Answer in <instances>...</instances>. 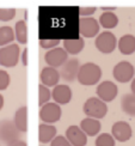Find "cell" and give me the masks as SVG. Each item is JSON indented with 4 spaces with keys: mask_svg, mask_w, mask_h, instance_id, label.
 Returning <instances> with one entry per match:
<instances>
[{
    "mask_svg": "<svg viewBox=\"0 0 135 146\" xmlns=\"http://www.w3.org/2000/svg\"><path fill=\"white\" fill-rule=\"evenodd\" d=\"M11 84V78L7 71L0 70V91L6 90Z\"/></svg>",
    "mask_w": 135,
    "mask_h": 146,
    "instance_id": "f1b7e54d",
    "label": "cell"
},
{
    "mask_svg": "<svg viewBox=\"0 0 135 146\" xmlns=\"http://www.w3.org/2000/svg\"><path fill=\"white\" fill-rule=\"evenodd\" d=\"M58 135L56 127L53 126L52 123H41L38 126V140L42 144L50 143L53 139Z\"/></svg>",
    "mask_w": 135,
    "mask_h": 146,
    "instance_id": "ac0fdd59",
    "label": "cell"
},
{
    "mask_svg": "<svg viewBox=\"0 0 135 146\" xmlns=\"http://www.w3.org/2000/svg\"><path fill=\"white\" fill-rule=\"evenodd\" d=\"M15 37L18 44H26L28 42V24L25 21H18L15 25Z\"/></svg>",
    "mask_w": 135,
    "mask_h": 146,
    "instance_id": "603a6c76",
    "label": "cell"
},
{
    "mask_svg": "<svg viewBox=\"0 0 135 146\" xmlns=\"http://www.w3.org/2000/svg\"><path fill=\"white\" fill-rule=\"evenodd\" d=\"M40 79L41 83L47 88H54L55 85H58L60 82V73L58 68L50 67V66H47V67H43L41 71L40 74Z\"/></svg>",
    "mask_w": 135,
    "mask_h": 146,
    "instance_id": "9a60e30c",
    "label": "cell"
},
{
    "mask_svg": "<svg viewBox=\"0 0 135 146\" xmlns=\"http://www.w3.org/2000/svg\"><path fill=\"white\" fill-rule=\"evenodd\" d=\"M97 11L96 6H80L79 7V16L80 17H92Z\"/></svg>",
    "mask_w": 135,
    "mask_h": 146,
    "instance_id": "f546056e",
    "label": "cell"
},
{
    "mask_svg": "<svg viewBox=\"0 0 135 146\" xmlns=\"http://www.w3.org/2000/svg\"><path fill=\"white\" fill-rule=\"evenodd\" d=\"M118 17L113 11H104L98 18L101 28H104L105 30H113L118 25Z\"/></svg>",
    "mask_w": 135,
    "mask_h": 146,
    "instance_id": "ffe728a7",
    "label": "cell"
},
{
    "mask_svg": "<svg viewBox=\"0 0 135 146\" xmlns=\"http://www.w3.org/2000/svg\"><path fill=\"white\" fill-rule=\"evenodd\" d=\"M7 146H28L25 141H23V140H19V139H17V140L15 141H12L10 144H7Z\"/></svg>",
    "mask_w": 135,
    "mask_h": 146,
    "instance_id": "d6a6232c",
    "label": "cell"
},
{
    "mask_svg": "<svg viewBox=\"0 0 135 146\" xmlns=\"http://www.w3.org/2000/svg\"><path fill=\"white\" fill-rule=\"evenodd\" d=\"M130 90H132V94L135 95V78L132 79V84H130Z\"/></svg>",
    "mask_w": 135,
    "mask_h": 146,
    "instance_id": "d590c367",
    "label": "cell"
},
{
    "mask_svg": "<svg viewBox=\"0 0 135 146\" xmlns=\"http://www.w3.org/2000/svg\"><path fill=\"white\" fill-rule=\"evenodd\" d=\"M117 49L123 55H132L135 53V36L126 34L117 40Z\"/></svg>",
    "mask_w": 135,
    "mask_h": 146,
    "instance_id": "e0dca14e",
    "label": "cell"
},
{
    "mask_svg": "<svg viewBox=\"0 0 135 146\" xmlns=\"http://www.w3.org/2000/svg\"><path fill=\"white\" fill-rule=\"evenodd\" d=\"M16 40L15 37V30L9 25L0 27V47L7 46L12 43Z\"/></svg>",
    "mask_w": 135,
    "mask_h": 146,
    "instance_id": "cb8c5ba5",
    "label": "cell"
},
{
    "mask_svg": "<svg viewBox=\"0 0 135 146\" xmlns=\"http://www.w3.org/2000/svg\"><path fill=\"white\" fill-rule=\"evenodd\" d=\"M21 49L19 44L10 43L7 46L0 47V66L5 68L16 67L19 62Z\"/></svg>",
    "mask_w": 135,
    "mask_h": 146,
    "instance_id": "3957f363",
    "label": "cell"
},
{
    "mask_svg": "<svg viewBox=\"0 0 135 146\" xmlns=\"http://www.w3.org/2000/svg\"><path fill=\"white\" fill-rule=\"evenodd\" d=\"M68 59V54L64 49V48L60 47H55L52 49H48L44 54V61L48 66L54 68H60L62 66L66 60Z\"/></svg>",
    "mask_w": 135,
    "mask_h": 146,
    "instance_id": "9c48e42d",
    "label": "cell"
},
{
    "mask_svg": "<svg viewBox=\"0 0 135 146\" xmlns=\"http://www.w3.org/2000/svg\"><path fill=\"white\" fill-rule=\"evenodd\" d=\"M73 92L71 88L66 84H58L55 85L53 91H52V98L54 100L55 103H58L60 106L68 104L72 101Z\"/></svg>",
    "mask_w": 135,
    "mask_h": 146,
    "instance_id": "4fadbf2b",
    "label": "cell"
},
{
    "mask_svg": "<svg viewBox=\"0 0 135 146\" xmlns=\"http://www.w3.org/2000/svg\"><path fill=\"white\" fill-rule=\"evenodd\" d=\"M13 122L21 133L28 132V108L26 106H23L16 110Z\"/></svg>",
    "mask_w": 135,
    "mask_h": 146,
    "instance_id": "44dd1931",
    "label": "cell"
},
{
    "mask_svg": "<svg viewBox=\"0 0 135 146\" xmlns=\"http://www.w3.org/2000/svg\"><path fill=\"white\" fill-rule=\"evenodd\" d=\"M84 47H85V41L83 37L64 40V49L67 52L68 55H78L79 53L83 52Z\"/></svg>",
    "mask_w": 135,
    "mask_h": 146,
    "instance_id": "d6986e66",
    "label": "cell"
},
{
    "mask_svg": "<svg viewBox=\"0 0 135 146\" xmlns=\"http://www.w3.org/2000/svg\"><path fill=\"white\" fill-rule=\"evenodd\" d=\"M79 127L87 137H96L99 134V132L102 129V125L99 120L93 117H87V116L81 120Z\"/></svg>",
    "mask_w": 135,
    "mask_h": 146,
    "instance_id": "2e32d148",
    "label": "cell"
},
{
    "mask_svg": "<svg viewBox=\"0 0 135 146\" xmlns=\"http://www.w3.org/2000/svg\"><path fill=\"white\" fill-rule=\"evenodd\" d=\"M111 135L118 143L128 141L133 135V129L130 125L126 121H116L111 127Z\"/></svg>",
    "mask_w": 135,
    "mask_h": 146,
    "instance_id": "7c38bea8",
    "label": "cell"
},
{
    "mask_svg": "<svg viewBox=\"0 0 135 146\" xmlns=\"http://www.w3.org/2000/svg\"><path fill=\"white\" fill-rule=\"evenodd\" d=\"M52 98V91L49 90V88L44 86L43 84L38 85V106H43L44 103L49 102Z\"/></svg>",
    "mask_w": 135,
    "mask_h": 146,
    "instance_id": "484cf974",
    "label": "cell"
},
{
    "mask_svg": "<svg viewBox=\"0 0 135 146\" xmlns=\"http://www.w3.org/2000/svg\"><path fill=\"white\" fill-rule=\"evenodd\" d=\"M80 62L78 59H67L66 62L60 67V78L67 83H72L77 79Z\"/></svg>",
    "mask_w": 135,
    "mask_h": 146,
    "instance_id": "8fae6325",
    "label": "cell"
},
{
    "mask_svg": "<svg viewBox=\"0 0 135 146\" xmlns=\"http://www.w3.org/2000/svg\"><path fill=\"white\" fill-rule=\"evenodd\" d=\"M95 38V47L98 52L103 54H111L117 47V38H116L115 34L109 30L99 33Z\"/></svg>",
    "mask_w": 135,
    "mask_h": 146,
    "instance_id": "277c9868",
    "label": "cell"
},
{
    "mask_svg": "<svg viewBox=\"0 0 135 146\" xmlns=\"http://www.w3.org/2000/svg\"><path fill=\"white\" fill-rule=\"evenodd\" d=\"M66 139L69 141L72 146H86L87 135L81 131V128L77 125H72L66 129Z\"/></svg>",
    "mask_w": 135,
    "mask_h": 146,
    "instance_id": "5bb4252c",
    "label": "cell"
},
{
    "mask_svg": "<svg viewBox=\"0 0 135 146\" xmlns=\"http://www.w3.org/2000/svg\"><path fill=\"white\" fill-rule=\"evenodd\" d=\"M19 131L16 127L15 122L11 120H1L0 121V141L6 145L15 141L19 137Z\"/></svg>",
    "mask_w": 135,
    "mask_h": 146,
    "instance_id": "30bf717a",
    "label": "cell"
},
{
    "mask_svg": "<svg viewBox=\"0 0 135 146\" xmlns=\"http://www.w3.org/2000/svg\"><path fill=\"white\" fill-rule=\"evenodd\" d=\"M115 144H116V140L109 133L98 134L96 141H95V146H115Z\"/></svg>",
    "mask_w": 135,
    "mask_h": 146,
    "instance_id": "d4e9b609",
    "label": "cell"
},
{
    "mask_svg": "<svg viewBox=\"0 0 135 146\" xmlns=\"http://www.w3.org/2000/svg\"><path fill=\"white\" fill-rule=\"evenodd\" d=\"M121 109L128 116L135 117V95L126 94L121 98Z\"/></svg>",
    "mask_w": 135,
    "mask_h": 146,
    "instance_id": "7402d4cb",
    "label": "cell"
},
{
    "mask_svg": "<svg viewBox=\"0 0 135 146\" xmlns=\"http://www.w3.org/2000/svg\"><path fill=\"white\" fill-rule=\"evenodd\" d=\"M50 146H72L65 135H56L50 141Z\"/></svg>",
    "mask_w": 135,
    "mask_h": 146,
    "instance_id": "4dcf8cb0",
    "label": "cell"
},
{
    "mask_svg": "<svg viewBox=\"0 0 135 146\" xmlns=\"http://www.w3.org/2000/svg\"><path fill=\"white\" fill-rule=\"evenodd\" d=\"M101 10H103V11H114V10H116V6H101Z\"/></svg>",
    "mask_w": 135,
    "mask_h": 146,
    "instance_id": "836d02e7",
    "label": "cell"
},
{
    "mask_svg": "<svg viewBox=\"0 0 135 146\" xmlns=\"http://www.w3.org/2000/svg\"><path fill=\"white\" fill-rule=\"evenodd\" d=\"M96 94L99 100H102L105 103H109V102H113L116 97H117L118 88L114 82L105 80V82H102L97 85Z\"/></svg>",
    "mask_w": 135,
    "mask_h": 146,
    "instance_id": "ba28073f",
    "label": "cell"
},
{
    "mask_svg": "<svg viewBox=\"0 0 135 146\" xmlns=\"http://www.w3.org/2000/svg\"><path fill=\"white\" fill-rule=\"evenodd\" d=\"M28 54H29V50H28V48H25L22 53H21V61H22V64H23V66H26L29 65V61H28Z\"/></svg>",
    "mask_w": 135,
    "mask_h": 146,
    "instance_id": "1f68e13d",
    "label": "cell"
},
{
    "mask_svg": "<svg viewBox=\"0 0 135 146\" xmlns=\"http://www.w3.org/2000/svg\"><path fill=\"white\" fill-rule=\"evenodd\" d=\"M40 46L43 49H52V48L59 47L60 46V40L59 38H41L40 40Z\"/></svg>",
    "mask_w": 135,
    "mask_h": 146,
    "instance_id": "83f0119b",
    "label": "cell"
},
{
    "mask_svg": "<svg viewBox=\"0 0 135 146\" xmlns=\"http://www.w3.org/2000/svg\"><path fill=\"white\" fill-rule=\"evenodd\" d=\"M102 78V68L95 62H86L80 65L77 79L84 86H93L99 83Z\"/></svg>",
    "mask_w": 135,
    "mask_h": 146,
    "instance_id": "6da1fadb",
    "label": "cell"
},
{
    "mask_svg": "<svg viewBox=\"0 0 135 146\" xmlns=\"http://www.w3.org/2000/svg\"><path fill=\"white\" fill-rule=\"evenodd\" d=\"M62 116V109L61 106L55 102H47L43 106H41L40 110V119L44 123H55L60 121Z\"/></svg>",
    "mask_w": 135,
    "mask_h": 146,
    "instance_id": "5b68a950",
    "label": "cell"
},
{
    "mask_svg": "<svg viewBox=\"0 0 135 146\" xmlns=\"http://www.w3.org/2000/svg\"><path fill=\"white\" fill-rule=\"evenodd\" d=\"M4 104H5V100H4V96L0 94V111L3 110V108H4Z\"/></svg>",
    "mask_w": 135,
    "mask_h": 146,
    "instance_id": "e575fe53",
    "label": "cell"
},
{
    "mask_svg": "<svg viewBox=\"0 0 135 146\" xmlns=\"http://www.w3.org/2000/svg\"><path fill=\"white\" fill-rule=\"evenodd\" d=\"M101 31V25L93 17H80L79 33L84 38H95Z\"/></svg>",
    "mask_w": 135,
    "mask_h": 146,
    "instance_id": "52a82bcc",
    "label": "cell"
},
{
    "mask_svg": "<svg viewBox=\"0 0 135 146\" xmlns=\"http://www.w3.org/2000/svg\"><path fill=\"white\" fill-rule=\"evenodd\" d=\"M83 111L87 117L101 120L107 116L109 108L107 103L99 100L98 97H90V98H87L84 102Z\"/></svg>",
    "mask_w": 135,
    "mask_h": 146,
    "instance_id": "7a4b0ae2",
    "label": "cell"
},
{
    "mask_svg": "<svg viewBox=\"0 0 135 146\" xmlns=\"http://www.w3.org/2000/svg\"><path fill=\"white\" fill-rule=\"evenodd\" d=\"M16 9H0V22H10L16 17Z\"/></svg>",
    "mask_w": 135,
    "mask_h": 146,
    "instance_id": "4316f807",
    "label": "cell"
},
{
    "mask_svg": "<svg viewBox=\"0 0 135 146\" xmlns=\"http://www.w3.org/2000/svg\"><path fill=\"white\" fill-rule=\"evenodd\" d=\"M135 74V68L129 61H120L113 68V77L116 82L126 84L132 82Z\"/></svg>",
    "mask_w": 135,
    "mask_h": 146,
    "instance_id": "8992f818",
    "label": "cell"
}]
</instances>
